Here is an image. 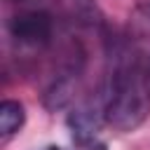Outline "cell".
Returning a JSON list of instances; mask_svg holds the SVG:
<instances>
[{"mask_svg":"<svg viewBox=\"0 0 150 150\" xmlns=\"http://www.w3.org/2000/svg\"><path fill=\"white\" fill-rule=\"evenodd\" d=\"M45 150H61V148H45Z\"/></svg>","mask_w":150,"mask_h":150,"instance_id":"cell-6","label":"cell"},{"mask_svg":"<svg viewBox=\"0 0 150 150\" xmlns=\"http://www.w3.org/2000/svg\"><path fill=\"white\" fill-rule=\"evenodd\" d=\"M124 40H127L129 49L134 52V56L145 66V70L150 75V0L138 2L131 9Z\"/></svg>","mask_w":150,"mask_h":150,"instance_id":"cell-3","label":"cell"},{"mask_svg":"<svg viewBox=\"0 0 150 150\" xmlns=\"http://www.w3.org/2000/svg\"><path fill=\"white\" fill-rule=\"evenodd\" d=\"M84 150H105V145L103 143H89V145H84Z\"/></svg>","mask_w":150,"mask_h":150,"instance_id":"cell-5","label":"cell"},{"mask_svg":"<svg viewBox=\"0 0 150 150\" xmlns=\"http://www.w3.org/2000/svg\"><path fill=\"white\" fill-rule=\"evenodd\" d=\"M26 122V110L19 101H12V98H5L0 103V138L2 143H9L23 127Z\"/></svg>","mask_w":150,"mask_h":150,"instance_id":"cell-4","label":"cell"},{"mask_svg":"<svg viewBox=\"0 0 150 150\" xmlns=\"http://www.w3.org/2000/svg\"><path fill=\"white\" fill-rule=\"evenodd\" d=\"M9 35L23 49H42L54 38V14L47 7H28L9 19Z\"/></svg>","mask_w":150,"mask_h":150,"instance_id":"cell-2","label":"cell"},{"mask_svg":"<svg viewBox=\"0 0 150 150\" xmlns=\"http://www.w3.org/2000/svg\"><path fill=\"white\" fill-rule=\"evenodd\" d=\"M110 70L103 87L105 124L115 131H134L150 115V75L134 56L124 38L108 40Z\"/></svg>","mask_w":150,"mask_h":150,"instance_id":"cell-1","label":"cell"}]
</instances>
